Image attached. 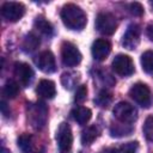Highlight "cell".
I'll return each instance as SVG.
<instances>
[{"label": "cell", "mask_w": 153, "mask_h": 153, "mask_svg": "<svg viewBox=\"0 0 153 153\" xmlns=\"http://www.w3.org/2000/svg\"><path fill=\"white\" fill-rule=\"evenodd\" d=\"M61 19L67 29L75 31L82 30L87 23L85 12L75 4H67L62 7Z\"/></svg>", "instance_id": "obj_1"}, {"label": "cell", "mask_w": 153, "mask_h": 153, "mask_svg": "<svg viewBox=\"0 0 153 153\" xmlns=\"http://www.w3.org/2000/svg\"><path fill=\"white\" fill-rule=\"evenodd\" d=\"M114 116L124 124L134 123L137 120V110L128 102H120L112 109Z\"/></svg>", "instance_id": "obj_2"}, {"label": "cell", "mask_w": 153, "mask_h": 153, "mask_svg": "<svg viewBox=\"0 0 153 153\" xmlns=\"http://www.w3.org/2000/svg\"><path fill=\"white\" fill-rule=\"evenodd\" d=\"M96 29L105 36L112 35L117 29V20L115 16L109 12L98 13L96 17Z\"/></svg>", "instance_id": "obj_3"}, {"label": "cell", "mask_w": 153, "mask_h": 153, "mask_svg": "<svg viewBox=\"0 0 153 153\" xmlns=\"http://www.w3.org/2000/svg\"><path fill=\"white\" fill-rule=\"evenodd\" d=\"M81 53L71 42H63L61 45V59L65 66L67 67H74L80 63L81 61Z\"/></svg>", "instance_id": "obj_4"}, {"label": "cell", "mask_w": 153, "mask_h": 153, "mask_svg": "<svg viewBox=\"0 0 153 153\" xmlns=\"http://www.w3.org/2000/svg\"><path fill=\"white\" fill-rule=\"evenodd\" d=\"M24 13H25V7L20 2L7 1V2L2 4V6H1V14H2L4 19H6L7 22H11V23L18 22L24 16Z\"/></svg>", "instance_id": "obj_5"}, {"label": "cell", "mask_w": 153, "mask_h": 153, "mask_svg": "<svg viewBox=\"0 0 153 153\" xmlns=\"http://www.w3.org/2000/svg\"><path fill=\"white\" fill-rule=\"evenodd\" d=\"M112 69L121 76H129L134 73V62L133 60L124 54H118L112 61Z\"/></svg>", "instance_id": "obj_6"}, {"label": "cell", "mask_w": 153, "mask_h": 153, "mask_svg": "<svg viewBox=\"0 0 153 153\" xmlns=\"http://www.w3.org/2000/svg\"><path fill=\"white\" fill-rule=\"evenodd\" d=\"M56 141H57V146L61 152H68L72 148L73 135H72V129L68 123L66 122L60 123L56 130Z\"/></svg>", "instance_id": "obj_7"}, {"label": "cell", "mask_w": 153, "mask_h": 153, "mask_svg": "<svg viewBox=\"0 0 153 153\" xmlns=\"http://www.w3.org/2000/svg\"><path fill=\"white\" fill-rule=\"evenodd\" d=\"M129 96L141 106H149L151 103V91L146 84L142 82H136L131 86L129 90Z\"/></svg>", "instance_id": "obj_8"}, {"label": "cell", "mask_w": 153, "mask_h": 153, "mask_svg": "<svg viewBox=\"0 0 153 153\" xmlns=\"http://www.w3.org/2000/svg\"><path fill=\"white\" fill-rule=\"evenodd\" d=\"M47 114H48L47 106L43 103H37L30 108V111L27 112V118L31 121L35 128H41L45 123Z\"/></svg>", "instance_id": "obj_9"}, {"label": "cell", "mask_w": 153, "mask_h": 153, "mask_svg": "<svg viewBox=\"0 0 153 153\" xmlns=\"http://www.w3.org/2000/svg\"><path fill=\"white\" fill-rule=\"evenodd\" d=\"M14 75L20 85L24 87L29 86V84L33 79V71L32 68L25 62H16L14 63Z\"/></svg>", "instance_id": "obj_10"}, {"label": "cell", "mask_w": 153, "mask_h": 153, "mask_svg": "<svg viewBox=\"0 0 153 153\" xmlns=\"http://www.w3.org/2000/svg\"><path fill=\"white\" fill-rule=\"evenodd\" d=\"M18 146L23 153H44V147L38 145L30 134H22L18 137Z\"/></svg>", "instance_id": "obj_11"}, {"label": "cell", "mask_w": 153, "mask_h": 153, "mask_svg": "<svg viewBox=\"0 0 153 153\" xmlns=\"http://www.w3.org/2000/svg\"><path fill=\"white\" fill-rule=\"evenodd\" d=\"M110 51H111V44L105 38H98L92 43L91 53H92L93 59L97 61L105 60L109 56Z\"/></svg>", "instance_id": "obj_12"}, {"label": "cell", "mask_w": 153, "mask_h": 153, "mask_svg": "<svg viewBox=\"0 0 153 153\" xmlns=\"http://www.w3.org/2000/svg\"><path fill=\"white\" fill-rule=\"evenodd\" d=\"M37 67L39 68V71H42L43 73H54L56 71V62H55V56L51 51L49 50H44L42 51L36 60Z\"/></svg>", "instance_id": "obj_13"}, {"label": "cell", "mask_w": 153, "mask_h": 153, "mask_svg": "<svg viewBox=\"0 0 153 153\" xmlns=\"http://www.w3.org/2000/svg\"><path fill=\"white\" fill-rule=\"evenodd\" d=\"M139 42H140V26L136 24H131L128 26L126 33L123 35L122 44L124 48L133 50L137 47Z\"/></svg>", "instance_id": "obj_14"}, {"label": "cell", "mask_w": 153, "mask_h": 153, "mask_svg": "<svg viewBox=\"0 0 153 153\" xmlns=\"http://www.w3.org/2000/svg\"><path fill=\"white\" fill-rule=\"evenodd\" d=\"M36 92L42 98H48V99L54 98V96L56 94V87H55L54 81L48 80V79L41 80L38 82V85H37Z\"/></svg>", "instance_id": "obj_15"}, {"label": "cell", "mask_w": 153, "mask_h": 153, "mask_svg": "<svg viewBox=\"0 0 153 153\" xmlns=\"http://www.w3.org/2000/svg\"><path fill=\"white\" fill-rule=\"evenodd\" d=\"M71 116L72 118L80 126H84L86 124L91 117H92V111L88 109V108H85V106H75L74 109H72L71 111Z\"/></svg>", "instance_id": "obj_16"}, {"label": "cell", "mask_w": 153, "mask_h": 153, "mask_svg": "<svg viewBox=\"0 0 153 153\" xmlns=\"http://www.w3.org/2000/svg\"><path fill=\"white\" fill-rule=\"evenodd\" d=\"M39 43H41L39 37H38L37 35L30 32V33H27V35L25 36L22 47H23V50H24L25 53H32V51H35V50L39 47Z\"/></svg>", "instance_id": "obj_17"}, {"label": "cell", "mask_w": 153, "mask_h": 153, "mask_svg": "<svg viewBox=\"0 0 153 153\" xmlns=\"http://www.w3.org/2000/svg\"><path fill=\"white\" fill-rule=\"evenodd\" d=\"M99 130L96 126H90L87 128H85L81 133V143L82 145H91L97 137H98Z\"/></svg>", "instance_id": "obj_18"}, {"label": "cell", "mask_w": 153, "mask_h": 153, "mask_svg": "<svg viewBox=\"0 0 153 153\" xmlns=\"http://www.w3.org/2000/svg\"><path fill=\"white\" fill-rule=\"evenodd\" d=\"M35 27L41 32V33H43V35H45V36H51L53 35V25L48 22V20H45L44 18H37L36 20H35Z\"/></svg>", "instance_id": "obj_19"}, {"label": "cell", "mask_w": 153, "mask_h": 153, "mask_svg": "<svg viewBox=\"0 0 153 153\" xmlns=\"http://www.w3.org/2000/svg\"><path fill=\"white\" fill-rule=\"evenodd\" d=\"M141 66L146 73L153 72V50H146L141 55Z\"/></svg>", "instance_id": "obj_20"}, {"label": "cell", "mask_w": 153, "mask_h": 153, "mask_svg": "<svg viewBox=\"0 0 153 153\" xmlns=\"http://www.w3.org/2000/svg\"><path fill=\"white\" fill-rule=\"evenodd\" d=\"M19 92V87H18V84L14 81V80H7L6 84L4 85V90H2V93L4 96H6L7 98H16V96L18 94Z\"/></svg>", "instance_id": "obj_21"}, {"label": "cell", "mask_w": 153, "mask_h": 153, "mask_svg": "<svg viewBox=\"0 0 153 153\" xmlns=\"http://www.w3.org/2000/svg\"><path fill=\"white\" fill-rule=\"evenodd\" d=\"M79 80V74L74 73V72H66L62 74L61 76V81H62V85L66 87V88H72Z\"/></svg>", "instance_id": "obj_22"}, {"label": "cell", "mask_w": 153, "mask_h": 153, "mask_svg": "<svg viewBox=\"0 0 153 153\" xmlns=\"http://www.w3.org/2000/svg\"><path fill=\"white\" fill-rule=\"evenodd\" d=\"M139 149L137 141H129L122 143L118 147H115V153H136Z\"/></svg>", "instance_id": "obj_23"}, {"label": "cell", "mask_w": 153, "mask_h": 153, "mask_svg": "<svg viewBox=\"0 0 153 153\" xmlns=\"http://www.w3.org/2000/svg\"><path fill=\"white\" fill-rule=\"evenodd\" d=\"M142 131L145 137L148 141H153V116H148L142 127Z\"/></svg>", "instance_id": "obj_24"}, {"label": "cell", "mask_w": 153, "mask_h": 153, "mask_svg": "<svg viewBox=\"0 0 153 153\" xmlns=\"http://www.w3.org/2000/svg\"><path fill=\"white\" fill-rule=\"evenodd\" d=\"M94 102L99 105V106H106L110 102H111V93L108 92L106 90H103L98 93L97 98L94 99Z\"/></svg>", "instance_id": "obj_25"}, {"label": "cell", "mask_w": 153, "mask_h": 153, "mask_svg": "<svg viewBox=\"0 0 153 153\" xmlns=\"http://www.w3.org/2000/svg\"><path fill=\"white\" fill-rule=\"evenodd\" d=\"M87 97V87L85 85H80L76 91H75V97H74V100L76 103H82Z\"/></svg>", "instance_id": "obj_26"}, {"label": "cell", "mask_w": 153, "mask_h": 153, "mask_svg": "<svg viewBox=\"0 0 153 153\" xmlns=\"http://www.w3.org/2000/svg\"><path fill=\"white\" fill-rule=\"evenodd\" d=\"M129 12L136 17H140L143 14V7L140 2H131L129 4Z\"/></svg>", "instance_id": "obj_27"}, {"label": "cell", "mask_w": 153, "mask_h": 153, "mask_svg": "<svg viewBox=\"0 0 153 153\" xmlns=\"http://www.w3.org/2000/svg\"><path fill=\"white\" fill-rule=\"evenodd\" d=\"M146 33H147V36H148V38L153 42V24H149L148 26H147V30H146Z\"/></svg>", "instance_id": "obj_28"}, {"label": "cell", "mask_w": 153, "mask_h": 153, "mask_svg": "<svg viewBox=\"0 0 153 153\" xmlns=\"http://www.w3.org/2000/svg\"><path fill=\"white\" fill-rule=\"evenodd\" d=\"M100 153H115V148H105Z\"/></svg>", "instance_id": "obj_29"}, {"label": "cell", "mask_w": 153, "mask_h": 153, "mask_svg": "<svg viewBox=\"0 0 153 153\" xmlns=\"http://www.w3.org/2000/svg\"><path fill=\"white\" fill-rule=\"evenodd\" d=\"M151 5H152V6H153V1H152V2H151Z\"/></svg>", "instance_id": "obj_30"}]
</instances>
